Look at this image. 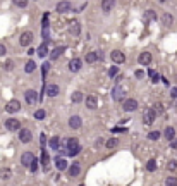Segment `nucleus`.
I'll list each match as a JSON object with an SVG mask.
<instances>
[{
  "label": "nucleus",
  "instance_id": "nucleus-1",
  "mask_svg": "<svg viewBox=\"0 0 177 186\" xmlns=\"http://www.w3.org/2000/svg\"><path fill=\"white\" fill-rule=\"evenodd\" d=\"M125 86H122V85H115L112 90V98L115 100V102H124L125 100Z\"/></svg>",
  "mask_w": 177,
  "mask_h": 186
},
{
  "label": "nucleus",
  "instance_id": "nucleus-2",
  "mask_svg": "<svg viewBox=\"0 0 177 186\" xmlns=\"http://www.w3.org/2000/svg\"><path fill=\"white\" fill-rule=\"evenodd\" d=\"M155 119H156V114H155V110H153V109H146V110L143 112V122H144L146 126L153 124V122H155Z\"/></svg>",
  "mask_w": 177,
  "mask_h": 186
},
{
  "label": "nucleus",
  "instance_id": "nucleus-3",
  "mask_svg": "<svg viewBox=\"0 0 177 186\" xmlns=\"http://www.w3.org/2000/svg\"><path fill=\"white\" fill-rule=\"evenodd\" d=\"M122 109H124L125 112H134L136 109H138V100L134 98H127L122 102Z\"/></svg>",
  "mask_w": 177,
  "mask_h": 186
},
{
  "label": "nucleus",
  "instance_id": "nucleus-4",
  "mask_svg": "<svg viewBox=\"0 0 177 186\" xmlns=\"http://www.w3.org/2000/svg\"><path fill=\"white\" fill-rule=\"evenodd\" d=\"M5 128H7L9 131H21V121H17V119L10 117V119H7V121H5Z\"/></svg>",
  "mask_w": 177,
  "mask_h": 186
},
{
  "label": "nucleus",
  "instance_id": "nucleus-5",
  "mask_svg": "<svg viewBox=\"0 0 177 186\" xmlns=\"http://www.w3.org/2000/svg\"><path fill=\"white\" fill-rule=\"evenodd\" d=\"M35 160L36 159H35V155H33L31 152H24V153L21 155V164L24 165V167H31V164H33Z\"/></svg>",
  "mask_w": 177,
  "mask_h": 186
},
{
  "label": "nucleus",
  "instance_id": "nucleus-6",
  "mask_svg": "<svg viewBox=\"0 0 177 186\" xmlns=\"http://www.w3.org/2000/svg\"><path fill=\"white\" fill-rule=\"evenodd\" d=\"M19 109H21V104H19V100H10V102H7V105H5V110L9 114H16L19 112Z\"/></svg>",
  "mask_w": 177,
  "mask_h": 186
},
{
  "label": "nucleus",
  "instance_id": "nucleus-7",
  "mask_svg": "<svg viewBox=\"0 0 177 186\" xmlns=\"http://www.w3.org/2000/svg\"><path fill=\"white\" fill-rule=\"evenodd\" d=\"M71 9H72V5H71L69 0H62V2H59V4H57V7H55V10H57V12H60V14L69 12Z\"/></svg>",
  "mask_w": 177,
  "mask_h": 186
},
{
  "label": "nucleus",
  "instance_id": "nucleus-8",
  "mask_svg": "<svg viewBox=\"0 0 177 186\" xmlns=\"http://www.w3.org/2000/svg\"><path fill=\"white\" fill-rule=\"evenodd\" d=\"M31 42H33V33H31V31H24L21 35V38H19V43H21L22 47H29Z\"/></svg>",
  "mask_w": 177,
  "mask_h": 186
},
{
  "label": "nucleus",
  "instance_id": "nucleus-9",
  "mask_svg": "<svg viewBox=\"0 0 177 186\" xmlns=\"http://www.w3.org/2000/svg\"><path fill=\"white\" fill-rule=\"evenodd\" d=\"M110 59H112L114 64H122V62H125L124 52H119V50H114V52L110 53Z\"/></svg>",
  "mask_w": 177,
  "mask_h": 186
},
{
  "label": "nucleus",
  "instance_id": "nucleus-10",
  "mask_svg": "<svg viewBox=\"0 0 177 186\" xmlns=\"http://www.w3.org/2000/svg\"><path fill=\"white\" fill-rule=\"evenodd\" d=\"M24 98H26V102L29 105H35L36 102H38V93H36L35 90H28L26 93H24Z\"/></svg>",
  "mask_w": 177,
  "mask_h": 186
},
{
  "label": "nucleus",
  "instance_id": "nucleus-11",
  "mask_svg": "<svg viewBox=\"0 0 177 186\" xmlns=\"http://www.w3.org/2000/svg\"><path fill=\"white\" fill-rule=\"evenodd\" d=\"M151 59H153V57H151L150 52H141L138 57V62H139V65H150Z\"/></svg>",
  "mask_w": 177,
  "mask_h": 186
},
{
  "label": "nucleus",
  "instance_id": "nucleus-12",
  "mask_svg": "<svg viewBox=\"0 0 177 186\" xmlns=\"http://www.w3.org/2000/svg\"><path fill=\"white\" fill-rule=\"evenodd\" d=\"M69 33L74 36H79V33H81V24H79V21H71L69 22Z\"/></svg>",
  "mask_w": 177,
  "mask_h": 186
},
{
  "label": "nucleus",
  "instance_id": "nucleus-13",
  "mask_svg": "<svg viewBox=\"0 0 177 186\" xmlns=\"http://www.w3.org/2000/svg\"><path fill=\"white\" fill-rule=\"evenodd\" d=\"M81 67H83L81 59H71V62H69V71L71 73H78Z\"/></svg>",
  "mask_w": 177,
  "mask_h": 186
},
{
  "label": "nucleus",
  "instance_id": "nucleus-14",
  "mask_svg": "<svg viewBox=\"0 0 177 186\" xmlns=\"http://www.w3.org/2000/svg\"><path fill=\"white\" fill-rule=\"evenodd\" d=\"M69 126L72 128V129H79L83 126V119L79 116H71V119H69Z\"/></svg>",
  "mask_w": 177,
  "mask_h": 186
},
{
  "label": "nucleus",
  "instance_id": "nucleus-15",
  "mask_svg": "<svg viewBox=\"0 0 177 186\" xmlns=\"http://www.w3.org/2000/svg\"><path fill=\"white\" fill-rule=\"evenodd\" d=\"M31 138H33V134H31L29 129H21L19 131V140H21L22 143H29Z\"/></svg>",
  "mask_w": 177,
  "mask_h": 186
},
{
  "label": "nucleus",
  "instance_id": "nucleus-16",
  "mask_svg": "<svg viewBox=\"0 0 177 186\" xmlns=\"http://www.w3.org/2000/svg\"><path fill=\"white\" fill-rule=\"evenodd\" d=\"M48 145H50V148H52V150H59V148H60V145H62L60 136H52V138L48 140Z\"/></svg>",
  "mask_w": 177,
  "mask_h": 186
},
{
  "label": "nucleus",
  "instance_id": "nucleus-17",
  "mask_svg": "<svg viewBox=\"0 0 177 186\" xmlns=\"http://www.w3.org/2000/svg\"><path fill=\"white\" fill-rule=\"evenodd\" d=\"M45 93H47L48 97H57L59 95V86H57V85H47V86H45Z\"/></svg>",
  "mask_w": 177,
  "mask_h": 186
},
{
  "label": "nucleus",
  "instance_id": "nucleus-18",
  "mask_svg": "<svg viewBox=\"0 0 177 186\" xmlns=\"http://www.w3.org/2000/svg\"><path fill=\"white\" fill-rule=\"evenodd\" d=\"M84 102H86V107H88V109H91V110H95V109L98 107V102H96V97H93V95H88Z\"/></svg>",
  "mask_w": 177,
  "mask_h": 186
},
{
  "label": "nucleus",
  "instance_id": "nucleus-19",
  "mask_svg": "<svg viewBox=\"0 0 177 186\" xmlns=\"http://www.w3.org/2000/svg\"><path fill=\"white\" fill-rule=\"evenodd\" d=\"M164 136L167 138V141H172V140H175V129H174L172 126H167L164 131Z\"/></svg>",
  "mask_w": 177,
  "mask_h": 186
},
{
  "label": "nucleus",
  "instance_id": "nucleus-20",
  "mask_svg": "<svg viewBox=\"0 0 177 186\" xmlns=\"http://www.w3.org/2000/svg\"><path fill=\"white\" fill-rule=\"evenodd\" d=\"M143 19H144V22H150V21H156V12L155 10H144V14H143Z\"/></svg>",
  "mask_w": 177,
  "mask_h": 186
},
{
  "label": "nucleus",
  "instance_id": "nucleus-21",
  "mask_svg": "<svg viewBox=\"0 0 177 186\" xmlns=\"http://www.w3.org/2000/svg\"><path fill=\"white\" fill-rule=\"evenodd\" d=\"M98 59H100V53L98 52H88L86 57H84V61H86L88 64H95Z\"/></svg>",
  "mask_w": 177,
  "mask_h": 186
},
{
  "label": "nucleus",
  "instance_id": "nucleus-22",
  "mask_svg": "<svg viewBox=\"0 0 177 186\" xmlns=\"http://www.w3.org/2000/svg\"><path fill=\"white\" fill-rule=\"evenodd\" d=\"M114 5H115V0H102V9H103V12H110L114 9Z\"/></svg>",
  "mask_w": 177,
  "mask_h": 186
},
{
  "label": "nucleus",
  "instance_id": "nucleus-23",
  "mask_svg": "<svg viewBox=\"0 0 177 186\" xmlns=\"http://www.w3.org/2000/svg\"><path fill=\"white\" fill-rule=\"evenodd\" d=\"M64 50H65V47H57V48H53L52 52H50V59H52V61H57V59H59L62 53H64Z\"/></svg>",
  "mask_w": 177,
  "mask_h": 186
},
{
  "label": "nucleus",
  "instance_id": "nucleus-24",
  "mask_svg": "<svg viewBox=\"0 0 177 186\" xmlns=\"http://www.w3.org/2000/svg\"><path fill=\"white\" fill-rule=\"evenodd\" d=\"M79 172H81V165H79L78 162H74V164L69 167V176L76 177V176H79Z\"/></svg>",
  "mask_w": 177,
  "mask_h": 186
},
{
  "label": "nucleus",
  "instance_id": "nucleus-25",
  "mask_svg": "<svg viewBox=\"0 0 177 186\" xmlns=\"http://www.w3.org/2000/svg\"><path fill=\"white\" fill-rule=\"evenodd\" d=\"M36 53H38V57H41V59H45V55H48V45H47V43H45V42H43V43H41V45H40V47H38V50H36Z\"/></svg>",
  "mask_w": 177,
  "mask_h": 186
},
{
  "label": "nucleus",
  "instance_id": "nucleus-26",
  "mask_svg": "<svg viewBox=\"0 0 177 186\" xmlns=\"http://www.w3.org/2000/svg\"><path fill=\"white\" fill-rule=\"evenodd\" d=\"M55 167H57V171H64V169H67V162H65V159L57 157V159H55Z\"/></svg>",
  "mask_w": 177,
  "mask_h": 186
},
{
  "label": "nucleus",
  "instance_id": "nucleus-27",
  "mask_svg": "<svg viewBox=\"0 0 177 186\" xmlns=\"http://www.w3.org/2000/svg\"><path fill=\"white\" fill-rule=\"evenodd\" d=\"M10 176H12V171H10L9 167H4V169H0V179H10Z\"/></svg>",
  "mask_w": 177,
  "mask_h": 186
},
{
  "label": "nucleus",
  "instance_id": "nucleus-28",
  "mask_svg": "<svg viewBox=\"0 0 177 186\" xmlns=\"http://www.w3.org/2000/svg\"><path fill=\"white\" fill-rule=\"evenodd\" d=\"M40 162H41V165H43V169L48 167V164H50V155H48L47 152H41V159H40Z\"/></svg>",
  "mask_w": 177,
  "mask_h": 186
},
{
  "label": "nucleus",
  "instance_id": "nucleus-29",
  "mask_svg": "<svg viewBox=\"0 0 177 186\" xmlns=\"http://www.w3.org/2000/svg\"><path fill=\"white\" fill-rule=\"evenodd\" d=\"M162 22H164V26H170L174 22V18H172V14H168V12H165L164 16H162Z\"/></svg>",
  "mask_w": 177,
  "mask_h": 186
},
{
  "label": "nucleus",
  "instance_id": "nucleus-30",
  "mask_svg": "<svg viewBox=\"0 0 177 186\" xmlns=\"http://www.w3.org/2000/svg\"><path fill=\"white\" fill-rule=\"evenodd\" d=\"M151 109L155 110V114H156V116H162V114L165 112V107H164V104H160V102H156V104L153 105Z\"/></svg>",
  "mask_w": 177,
  "mask_h": 186
},
{
  "label": "nucleus",
  "instance_id": "nucleus-31",
  "mask_svg": "<svg viewBox=\"0 0 177 186\" xmlns=\"http://www.w3.org/2000/svg\"><path fill=\"white\" fill-rule=\"evenodd\" d=\"M79 152H81V147H79V145H76V147H72V148H67V152H65V153H67L69 157H76Z\"/></svg>",
  "mask_w": 177,
  "mask_h": 186
},
{
  "label": "nucleus",
  "instance_id": "nucleus-32",
  "mask_svg": "<svg viewBox=\"0 0 177 186\" xmlns=\"http://www.w3.org/2000/svg\"><path fill=\"white\" fill-rule=\"evenodd\" d=\"M71 100H72V104H79V102H83V93H81V91H74L72 97H71Z\"/></svg>",
  "mask_w": 177,
  "mask_h": 186
},
{
  "label": "nucleus",
  "instance_id": "nucleus-33",
  "mask_svg": "<svg viewBox=\"0 0 177 186\" xmlns=\"http://www.w3.org/2000/svg\"><path fill=\"white\" fill-rule=\"evenodd\" d=\"M35 69H36V64L33 61H28L26 65H24V71H26V73H33Z\"/></svg>",
  "mask_w": 177,
  "mask_h": 186
},
{
  "label": "nucleus",
  "instance_id": "nucleus-34",
  "mask_svg": "<svg viewBox=\"0 0 177 186\" xmlns=\"http://www.w3.org/2000/svg\"><path fill=\"white\" fill-rule=\"evenodd\" d=\"M155 169H156V162H155V159H150V160H148V164H146V171L153 172Z\"/></svg>",
  "mask_w": 177,
  "mask_h": 186
},
{
  "label": "nucleus",
  "instance_id": "nucleus-35",
  "mask_svg": "<svg viewBox=\"0 0 177 186\" xmlns=\"http://www.w3.org/2000/svg\"><path fill=\"white\" fill-rule=\"evenodd\" d=\"M76 145H79L76 138H67V140H65V147H67V148H72V147H76Z\"/></svg>",
  "mask_w": 177,
  "mask_h": 186
},
{
  "label": "nucleus",
  "instance_id": "nucleus-36",
  "mask_svg": "<svg viewBox=\"0 0 177 186\" xmlns=\"http://www.w3.org/2000/svg\"><path fill=\"white\" fill-rule=\"evenodd\" d=\"M148 76L151 78V81H153V83H156V81L160 79L158 73H156V71H153V69H150V71H148Z\"/></svg>",
  "mask_w": 177,
  "mask_h": 186
},
{
  "label": "nucleus",
  "instance_id": "nucleus-37",
  "mask_svg": "<svg viewBox=\"0 0 177 186\" xmlns=\"http://www.w3.org/2000/svg\"><path fill=\"white\" fill-rule=\"evenodd\" d=\"M105 145H107V148H115L117 145H119V140H117V138H110Z\"/></svg>",
  "mask_w": 177,
  "mask_h": 186
},
{
  "label": "nucleus",
  "instance_id": "nucleus-38",
  "mask_svg": "<svg viewBox=\"0 0 177 186\" xmlns=\"http://www.w3.org/2000/svg\"><path fill=\"white\" fill-rule=\"evenodd\" d=\"M165 186H177V177L168 176V177H167V181H165Z\"/></svg>",
  "mask_w": 177,
  "mask_h": 186
},
{
  "label": "nucleus",
  "instance_id": "nucleus-39",
  "mask_svg": "<svg viewBox=\"0 0 177 186\" xmlns=\"http://www.w3.org/2000/svg\"><path fill=\"white\" fill-rule=\"evenodd\" d=\"M158 138H160L158 131H151V133H148V140H151V141H156Z\"/></svg>",
  "mask_w": 177,
  "mask_h": 186
},
{
  "label": "nucleus",
  "instance_id": "nucleus-40",
  "mask_svg": "<svg viewBox=\"0 0 177 186\" xmlns=\"http://www.w3.org/2000/svg\"><path fill=\"white\" fill-rule=\"evenodd\" d=\"M41 36L45 38V43H47L48 40H50V28H43L41 30Z\"/></svg>",
  "mask_w": 177,
  "mask_h": 186
},
{
  "label": "nucleus",
  "instance_id": "nucleus-41",
  "mask_svg": "<svg viewBox=\"0 0 177 186\" xmlns=\"http://www.w3.org/2000/svg\"><path fill=\"white\" fill-rule=\"evenodd\" d=\"M48 71H50V64H48V62H43V64H41V74H43V78L48 74Z\"/></svg>",
  "mask_w": 177,
  "mask_h": 186
},
{
  "label": "nucleus",
  "instance_id": "nucleus-42",
  "mask_svg": "<svg viewBox=\"0 0 177 186\" xmlns=\"http://www.w3.org/2000/svg\"><path fill=\"white\" fill-rule=\"evenodd\" d=\"M45 116H47V114H45L43 109H38L35 112V119H45Z\"/></svg>",
  "mask_w": 177,
  "mask_h": 186
},
{
  "label": "nucleus",
  "instance_id": "nucleus-43",
  "mask_svg": "<svg viewBox=\"0 0 177 186\" xmlns=\"http://www.w3.org/2000/svg\"><path fill=\"white\" fill-rule=\"evenodd\" d=\"M14 5H17V7H21V9H24L28 5V0H12Z\"/></svg>",
  "mask_w": 177,
  "mask_h": 186
},
{
  "label": "nucleus",
  "instance_id": "nucleus-44",
  "mask_svg": "<svg viewBox=\"0 0 177 186\" xmlns=\"http://www.w3.org/2000/svg\"><path fill=\"white\" fill-rule=\"evenodd\" d=\"M4 69H5V71H12V69H14V61H10V59H9V61L4 64Z\"/></svg>",
  "mask_w": 177,
  "mask_h": 186
},
{
  "label": "nucleus",
  "instance_id": "nucleus-45",
  "mask_svg": "<svg viewBox=\"0 0 177 186\" xmlns=\"http://www.w3.org/2000/svg\"><path fill=\"white\" fill-rule=\"evenodd\" d=\"M167 169H168V171H175V169H177V162H175V160H168Z\"/></svg>",
  "mask_w": 177,
  "mask_h": 186
},
{
  "label": "nucleus",
  "instance_id": "nucleus-46",
  "mask_svg": "<svg viewBox=\"0 0 177 186\" xmlns=\"http://www.w3.org/2000/svg\"><path fill=\"white\" fill-rule=\"evenodd\" d=\"M108 74H110V76H117V74H119V67H117V65H112V67H110V69H108Z\"/></svg>",
  "mask_w": 177,
  "mask_h": 186
},
{
  "label": "nucleus",
  "instance_id": "nucleus-47",
  "mask_svg": "<svg viewBox=\"0 0 177 186\" xmlns=\"http://www.w3.org/2000/svg\"><path fill=\"white\" fill-rule=\"evenodd\" d=\"M31 172H36V169H38V160H35V162H33V164H31Z\"/></svg>",
  "mask_w": 177,
  "mask_h": 186
},
{
  "label": "nucleus",
  "instance_id": "nucleus-48",
  "mask_svg": "<svg viewBox=\"0 0 177 186\" xmlns=\"http://www.w3.org/2000/svg\"><path fill=\"white\" fill-rule=\"evenodd\" d=\"M134 76H136V78H138V79H141L143 76H144V73H143V71L139 69V71H136V73H134Z\"/></svg>",
  "mask_w": 177,
  "mask_h": 186
},
{
  "label": "nucleus",
  "instance_id": "nucleus-49",
  "mask_svg": "<svg viewBox=\"0 0 177 186\" xmlns=\"http://www.w3.org/2000/svg\"><path fill=\"white\" fill-rule=\"evenodd\" d=\"M40 143H41V145L45 147V143H47V136H45V133L41 134V136H40Z\"/></svg>",
  "mask_w": 177,
  "mask_h": 186
},
{
  "label": "nucleus",
  "instance_id": "nucleus-50",
  "mask_svg": "<svg viewBox=\"0 0 177 186\" xmlns=\"http://www.w3.org/2000/svg\"><path fill=\"white\" fill-rule=\"evenodd\" d=\"M170 97H172V98H177V88H172V90H170Z\"/></svg>",
  "mask_w": 177,
  "mask_h": 186
},
{
  "label": "nucleus",
  "instance_id": "nucleus-51",
  "mask_svg": "<svg viewBox=\"0 0 177 186\" xmlns=\"http://www.w3.org/2000/svg\"><path fill=\"white\" fill-rule=\"evenodd\" d=\"M170 148H174V150H177V138L170 141Z\"/></svg>",
  "mask_w": 177,
  "mask_h": 186
},
{
  "label": "nucleus",
  "instance_id": "nucleus-52",
  "mask_svg": "<svg viewBox=\"0 0 177 186\" xmlns=\"http://www.w3.org/2000/svg\"><path fill=\"white\" fill-rule=\"evenodd\" d=\"M122 131H125L124 128H112V133H122Z\"/></svg>",
  "mask_w": 177,
  "mask_h": 186
},
{
  "label": "nucleus",
  "instance_id": "nucleus-53",
  "mask_svg": "<svg viewBox=\"0 0 177 186\" xmlns=\"http://www.w3.org/2000/svg\"><path fill=\"white\" fill-rule=\"evenodd\" d=\"M4 53H5V47L0 43V55H4Z\"/></svg>",
  "mask_w": 177,
  "mask_h": 186
},
{
  "label": "nucleus",
  "instance_id": "nucleus-54",
  "mask_svg": "<svg viewBox=\"0 0 177 186\" xmlns=\"http://www.w3.org/2000/svg\"><path fill=\"white\" fill-rule=\"evenodd\" d=\"M28 53H29V55H33V53H36V50H35V48H29V50H28Z\"/></svg>",
  "mask_w": 177,
  "mask_h": 186
},
{
  "label": "nucleus",
  "instance_id": "nucleus-55",
  "mask_svg": "<svg viewBox=\"0 0 177 186\" xmlns=\"http://www.w3.org/2000/svg\"><path fill=\"white\" fill-rule=\"evenodd\" d=\"M158 2H165V0H158Z\"/></svg>",
  "mask_w": 177,
  "mask_h": 186
},
{
  "label": "nucleus",
  "instance_id": "nucleus-56",
  "mask_svg": "<svg viewBox=\"0 0 177 186\" xmlns=\"http://www.w3.org/2000/svg\"><path fill=\"white\" fill-rule=\"evenodd\" d=\"M79 186H84V184H79Z\"/></svg>",
  "mask_w": 177,
  "mask_h": 186
}]
</instances>
